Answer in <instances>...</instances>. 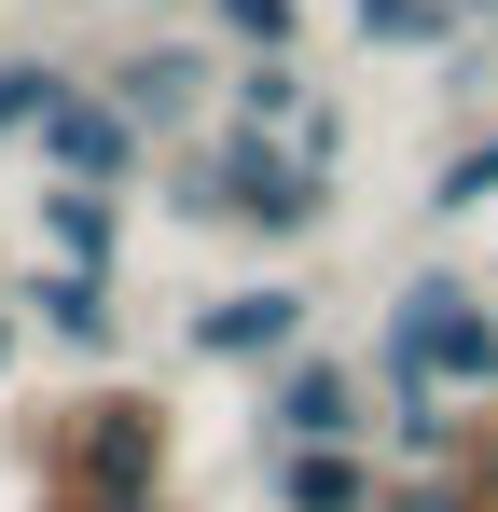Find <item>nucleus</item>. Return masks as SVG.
I'll return each instance as SVG.
<instances>
[{"instance_id":"5","label":"nucleus","mask_w":498,"mask_h":512,"mask_svg":"<svg viewBox=\"0 0 498 512\" xmlns=\"http://www.w3.org/2000/svg\"><path fill=\"white\" fill-rule=\"evenodd\" d=\"M277 443H374L360 346H291L277 374H249V457H277Z\"/></svg>"},{"instance_id":"19","label":"nucleus","mask_w":498,"mask_h":512,"mask_svg":"<svg viewBox=\"0 0 498 512\" xmlns=\"http://www.w3.org/2000/svg\"><path fill=\"white\" fill-rule=\"evenodd\" d=\"M457 28H485V42H498V0H457Z\"/></svg>"},{"instance_id":"14","label":"nucleus","mask_w":498,"mask_h":512,"mask_svg":"<svg viewBox=\"0 0 498 512\" xmlns=\"http://www.w3.org/2000/svg\"><path fill=\"white\" fill-rule=\"evenodd\" d=\"M194 28L222 56H305V0H194Z\"/></svg>"},{"instance_id":"17","label":"nucleus","mask_w":498,"mask_h":512,"mask_svg":"<svg viewBox=\"0 0 498 512\" xmlns=\"http://www.w3.org/2000/svg\"><path fill=\"white\" fill-rule=\"evenodd\" d=\"M28 512H194V499H180V485H166V499H56V485H28Z\"/></svg>"},{"instance_id":"20","label":"nucleus","mask_w":498,"mask_h":512,"mask_svg":"<svg viewBox=\"0 0 498 512\" xmlns=\"http://www.w3.org/2000/svg\"><path fill=\"white\" fill-rule=\"evenodd\" d=\"M139 14H180V0H139Z\"/></svg>"},{"instance_id":"1","label":"nucleus","mask_w":498,"mask_h":512,"mask_svg":"<svg viewBox=\"0 0 498 512\" xmlns=\"http://www.w3.org/2000/svg\"><path fill=\"white\" fill-rule=\"evenodd\" d=\"M153 208L180 236H236L249 263H291L305 236H332V208H346V167H319L305 139H277V125H194V139H166L153 153Z\"/></svg>"},{"instance_id":"4","label":"nucleus","mask_w":498,"mask_h":512,"mask_svg":"<svg viewBox=\"0 0 498 512\" xmlns=\"http://www.w3.org/2000/svg\"><path fill=\"white\" fill-rule=\"evenodd\" d=\"M291 346H319V291L291 277V263H263V277H222V291H194L180 305V360H208V374H277Z\"/></svg>"},{"instance_id":"11","label":"nucleus","mask_w":498,"mask_h":512,"mask_svg":"<svg viewBox=\"0 0 498 512\" xmlns=\"http://www.w3.org/2000/svg\"><path fill=\"white\" fill-rule=\"evenodd\" d=\"M305 111H319V70L305 56H222V125H277L291 139Z\"/></svg>"},{"instance_id":"7","label":"nucleus","mask_w":498,"mask_h":512,"mask_svg":"<svg viewBox=\"0 0 498 512\" xmlns=\"http://www.w3.org/2000/svg\"><path fill=\"white\" fill-rule=\"evenodd\" d=\"M28 180H111V194H139V180H153V139L125 125V97L97 84V70H70L56 111L28 125Z\"/></svg>"},{"instance_id":"10","label":"nucleus","mask_w":498,"mask_h":512,"mask_svg":"<svg viewBox=\"0 0 498 512\" xmlns=\"http://www.w3.org/2000/svg\"><path fill=\"white\" fill-rule=\"evenodd\" d=\"M374 499H388L374 443H277L263 457V512H374Z\"/></svg>"},{"instance_id":"8","label":"nucleus","mask_w":498,"mask_h":512,"mask_svg":"<svg viewBox=\"0 0 498 512\" xmlns=\"http://www.w3.org/2000/svg\"><path fill=\"white\" fill-rule=\"evenodd\" d=\"M14 319H28L42 346H70L83 374H125V346H139L125 277H83V263H28V277H14Z\"/></svg>"},{"instance_id":"16","label":"nucleus","mask_w":498,"mask_h":512,"mask_svg":"<svg viewBox=\"0 0 498 512\" xmlns=\"http://www.w3.org/2000/svg\"><path fill=\"white\" fill-rule=\"evenodd\" d=\"M374 512H498L485 485H471V471H388V499Z\"/></svg>"},{"instance_id":"18","label":"nucleus","mask_w":498,"mask_h":512,"mask_svg":"<svg viewBox=\"0 0 498 512\" xmlns=\"http://www.w3.org/2000/svg\"><path fill=\"white\" fill-rule=\"evenodd\" d=\"M14 360H28V319H14V291H0V388H14Z\"/></svg>"},{"instance_id":"9","label":"nucleus","mask_w":498,"mask_h":512,"mask_svg":"<svg viewBox=\"0 0 498 512\" xmlns=\"http://www.w3.org/2000/svg\"><path fill=\"white\" fill-rule=\"evenodd\" d=\"M125 250H139V194H111V180H28V263L125 277Z\"/></svg>"},{"instance_id":"13","label":"nucleus","mask_w":498,"mask_h":512,"mask_svg":"<svg viewBox=\"0 0 498 512\" xmlns=\"http://www.w3.org/2000/svg\"><path fill=\"white\" fill-rule=\"evenodd\" d=\"M346 42L360 56H443L457 42V0H346Z\"/></svg>"},{"instance_id":"3","label":"nucleus","mask_w":498,"mask_h":512,"mask_svg":"<svg viewBox=\"0 0 498 512\" xmlns=\"http://www.w3.org/2000/svg\"><path fill=\"white\" fill-rule=\"evenodd\" d=\"M360 374H429L443 402H471V416H485V402H498V291H485V277H457V263L388 277Z\"/></svg>"},{"instance_id":"12","label":"nucleus","mask_w":498,"mask_h":512,"mask_svg":"<svg viewBox=\"0 0 498 512\" xmlns=\"http://www.w3.org/2000/svg\"><path fill=\"white\" fill-rule=\"evenodd\" d=\"M415 208H429L443 236H457V222H485V208H498V111H485V125H457V139H443V167H429V194H415Z\"/></svg>"},{"instance_id":"15","label":"nucleus","mask_w":498,"mask_h":512,"mask_svg":"<svg viewBox=\"0 0 498 512\" xmlns=\"http://www.w3.org/2000/svg\"><path fill=\"white\" fill-rule=\"evenodd\" d=\"M56 84H70V56H28V42H0V153H28V125L56 111Z\"/></svg>"},{"instance_id":"2","label":"nucleus","mask_w":498,"mask_h":512,"mask_svg":"<svg viewBox=\"0 0 498 512\" xmlns=\"http://www.w3.org/2000/svg\"><path fill=\"white\" fill-rule=\"evenodd\" d=\"M14 471L56 499H166L180 485V402L153 374H83L42 416H14Z\"/></svg>"},{"instance_id":"6","label":"nucleus","mask_w":498,"mask_h":512,"mask_svg":"<svg viewBox=\"0 0 498 512\" xmlns=\"http://www.w3.org/2000/svg\"><path fill=\"white\" fill-rule=\"evenodd\" d=\"M97 84L125 97V125L166 153V139H194V125L222 111V42H208V28H139V42H125Z\"/></svg>"}]
</instances>
